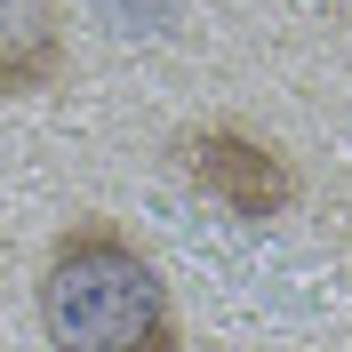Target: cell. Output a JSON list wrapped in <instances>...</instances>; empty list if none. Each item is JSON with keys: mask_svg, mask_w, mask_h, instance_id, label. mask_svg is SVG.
I'll list each match as a JSON object with an SVG mask.
<instances>
[{"mask_svg": "<svg viewBox=\"0 0 352 352\" xmlns=\"http://www.w3.org/2000/svg\"><path fill=\"white\" fill-rule=\"evenodd\" d=\"M41 329L56 352H184L160 264L112 217H72L41 256Z\"/></svg>", "mask_w": 352, "mask_h": 352, "instance_id": "cell-1", "label": "cell"}, {"mask_svg": "<svg viewBox=\"0 0 352 352\" xmlns=\"http://www.w3.org/2000/svg\"><path fill=\"white\" fill-rule=\"evenodd\" d=\"M176 168L200 200H217L224 217L241 224H272L296 208V168H288L280 144H264L256 129L241 120H208V129H184L176 136Z\"/></svg>", "mask_w": 352, "mask_h": 352, "instance_id": "cell-2", "label": "cell"}, {"mask_svg": "<svg viewBox=\"0 0 352 352\" xmlns=\"http://www.w3.org/2000/svg\"><path fill=\"white\" fill-rule=\"evenodd\" d=\"M65 80V16L56 0H0V104Z\"/></svg>", "mask_w": 352, "mask_h": 352, "instance_id": "cell-3", "label": "cell"}]
</instances>
